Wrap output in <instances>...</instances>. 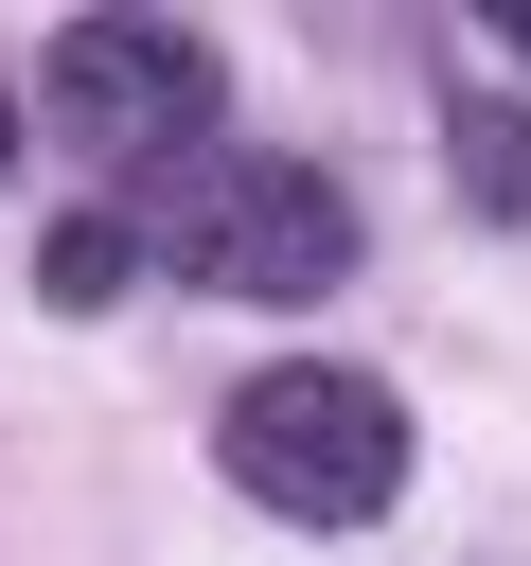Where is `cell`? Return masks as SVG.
<instances>
[{
	"instance_id": "5b68a950",
	"label": "cell",
	"mask_w": 531,
	"mask_h": 566,
	"mask_svg": "<svg viewBox=\"0 0 531 566\" xmlns=\"http://www.w3.org/2000/svg\"><path fill=\"white\" fill-rule=\"evenodd\" d=\"M460 195L478 212H531V106H496V88L460 106Z\"/></svg>"
},
{
	"instance_id": "7a4b0ae2",
	"label": "cell",
	"mask_w": 531,
	"mask_h": 566,
	"mask_svg": "<svg viewBox=\"0 0 531 566\" xmlns=\"http://www.w3.org/2000/svg\"><path fill=\"white\" fill-rule=\"evenodd\" d=\"M159 265L212 301H319V283H354V195L319 159H195L159 195Z\"/></svg>"
},
{
	"instance_id": "277c9868",
	"label": "cell",
	"mask_w": 531,
	"mask_h": 566,
	"mask_svg": "<svg viewBox=\"0 0 531 566\" xmlns=\"http://www.w3.org/2000/svg\"><path fill=\"white\" fill-rule=\"evenodd\" d=\"M124 283H142V230H124V212H53V248H35V301H53V318H106Z\"/></svg>"
},
{
	"instance_id": "52a82bcc",
	"label": "cell",
	"mask_w": 531,
	"mask_h": 566,
	"mask_svg": "<svg viewBox=\"0 0 531 566\" xmlns=\"http://www.w3.org/2000/svg\"><path fill=\"white\" fill-rule=\"evenodd\" d=\"M0 159H18V124H0Z\"/></svg>"
},
{
	"instance_id": "3957f363",
	"label": "cell",
	"mask_w": 531,
	"mask_h": 566,
	"mask_svg": "<svg viewBox=\"0 0 531 566\" xmlns=\"http://www.w3.org/2000/svg\"><path fill=\"white\" fill-rule=\"evenodd\" d=\"M212 106H230L212 18H71L53 35V124L106 142V159H195Z\"/></svg>"
},
{
	"instance_id": "6da1fadb",
	"label": "cell",
	"mask_w": 531,
	"mask_h": 566,
	"mask_svg": "<svg viewBox=\"0 0 531 566\" xmlns=\"http://www.w3.org/2000/svg\"><path fill=\"white\" fill-rule=\"evenodd\" d=\"M212 460H230V495H266L301 531H372L407 495V407L372 371H336V354H283V371H248L212 407Z\"/></svg>"
},
{
	"instance_id": "8992f818",
	"label": "cell",
	"mask_w": 531,
	"mask_h": 566,
	"mask_svg": "<svg viewBox=\"0 0 531 566\" xmlns=\"http://www.w3.org/2000/svg\"><path fill=\"white\" fill-rule=\"evenodd\" d=\"M496 53H513V71H531V0H496Z\"/></svg>"
}]
</instances>
